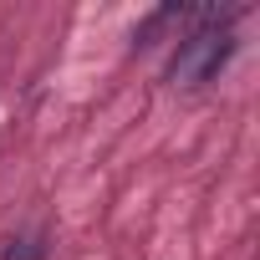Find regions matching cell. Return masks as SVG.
Here are the masks:
<instances>
[{
  "instance_id": "1",
  "label": "cell",
  "mask_w": 260,
  "mask_h": 260,
  "mask_svg": "<svg viewBox=\"0 0 260 260\" xmlns=\"http://www.w3.org/2000/svg\"><path fill=\"white\" fill-rule=\"evenodd\" d=\"M230 51H235L230 31H224V26H204V31H194V36L179 46L169 77H174L179 87H199V82H209V77L230 61Z\"/></svg>"
},
{
  "instance_id": "2",
  "label": "cell",
  "mask_w": 260,
  "mask_h": 260,
  "mask_svg": "<svg viewBox=\"0 0 260 260\" xmlns=\"http://www.w3.org/2000/svg\"><path fill=\"white\" fill-rule=\"evenodd\" d=\"M21 245H26V250H16V245H11V250H6V260H41V245H36V240H21Z\"/></svg>"
}]
</instances>
